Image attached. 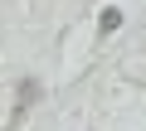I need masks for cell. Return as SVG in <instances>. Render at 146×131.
I'll return each instance as SVG.
<instances>
[{
  "label": "cell",
  "mask_w": 146,
  "mask_h": 131,
  "mask_svg": "<svg viewBox=\"0 0 146 131\" xmlns=\"http://www.w3.org/2000/svg\"><path fill=\"white\" fill-rule=\"evenodd\" d=\"M34 102H39V78H25V83H20V107H15V117H10V126H20V117H25Z\"/></svg>",
  "instance_id": "obj_1"
},
{
  "label": "cell",
  "mask_w": 146,
  "mask_h": 131,
  "mask_svg": "<svg viewBox=\"0 0 146 131\" xmlns=\"http://www.w3.org/2000/svg\"><path fill=\"white\" fill-rule=\"evenodd\" d=\"M98 29H102V34H117V29H122V5H102Z\"/></svg>",
  "instance_id": "obj_2"
}]
</instances>
